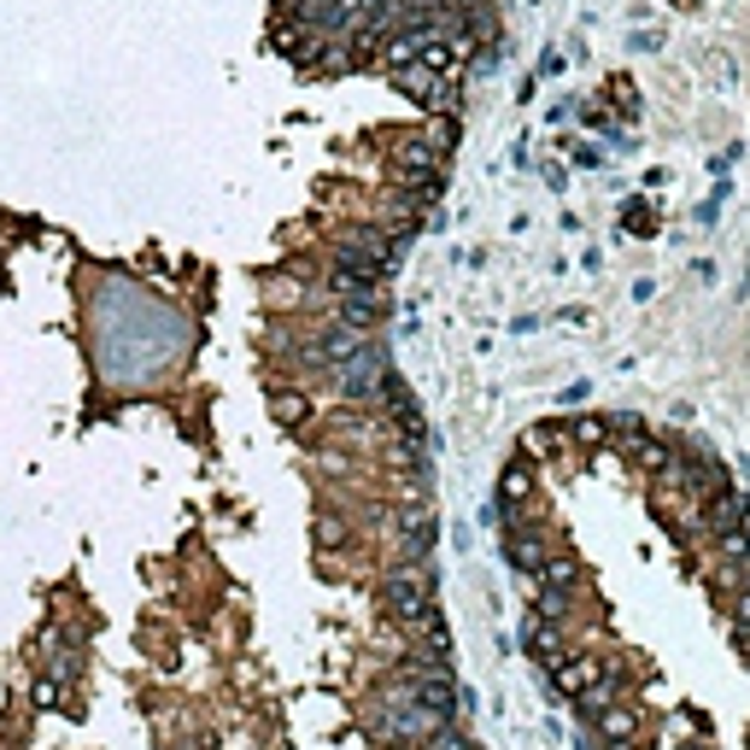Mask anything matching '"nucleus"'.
I'll return each instance as SVG.
<instances>
[{"mask_svg":"<svg viewBox=\"0 0 750 750\" xmlns=\"http://www.w3.org/2000/svg\"><path fill=\"white\" fill-rule=\"evenodd\" d=\"M428 587H434V575H428V562H416V557H405V562H393V569L382 575V598H387V616L399 621V628H416L428 610H434V598H428Z\"/></svg>","mask_w":750,"mask_h":750,"instance_id":"f257e3e1","label":"nucleus"},{"mask_svg":"<svg viewBox=\"0 0 750 750\" xmlns=\"http://www.w3.org/2000/svg\"><path fill=\"white\" fill-rule=\"evenodd\" d=\"M335 375V393L341 399H352V405H382V387H387V358L375 346H364L352 364H341V369H328Z\"/></svg>","mask_w":750,"mask_h":750,"instance_id":"f03ea898","label":"nucleus"},{"mask_svg":"<svg viewBox=\"0 0 750 750\" xmlns=\"http://www.w3.org/2000/svg\"><path fill=\"white\" fill-rule=\"evenodd\" d=\"M598 680H604V657H592V651H575V657H557L551 662V686H557L562 698H587Z\"/></svg>","mask_w":750,"mask_h":750,"instance_id":"7ed1b4c3","label":"nucleus"},{"mask_svg":"<svg viewBox=\"0 0 750 750\" xmlns=\"http://www.w3.org/2000/svg\"><path fill=\"white\" fill-rule=\"evenodd\" d=\"M387 164L399 176H411V171H440V148L423 135V130H399L387 141Z\"/></svg>","mask_w":750,"mask_h":750,"instance_id":"20e7f679","label":"nucleus"},{"mask_svg":"<svg viewBox=\"0 0 750 750\" xmlns=\"http://www.w3.org/2000/svg\"><path fill=\"white\" fill-rule=\"evenodd\" d=\"M505 551H510V562L523 575H539L546 569V557H551V539L539 534V528H528V523H516L510 534H505Z\"/></svg>","mask_w":750,"mask_h":750,"instance_id":"39448f33","label":"nucleus"},{"mask_svg":"<svg viewBox=\"0 0 750 750\" xmlns=\"http://www.w3.org/2000/svg\"><path fill=\"white\" fill-rule=\"evenodd\" d=\"M393 534H399V546L411 557H423L434 546V510L428 505H405V510H393Z\"/></svg>","mask_w":750,"mask_h":750,"instance_id":"423d86ee","label":"nucleus"},{"mask_svg":"<svg viewBox=\"0 0 750 750\" xmlns=\"http://www.w3.org/2000/svg\"><path fill=\"white\" fill-rule=\"evenodd\" d=\"M703 528H710L716 539H721V534H733V528H744V498H739L733 487L710 493V498H703Z\"/></svg>","mask_w":750,"mask_h":750,"instance_id":"0eeeda50","label":"nucleus"},{"mask_svg":"<svg viewBox=\"0 0 750 750\" xmlns=\"http://www.w3.org/2000/svg\"><path fill=\"white\" fill-rule=\"evenodd\" d=\"M382 317H387V294H382V287H358V294L341 300V323H352V328H369Z\"/></svg>","mask_w":750,"mask_h":750,"instance_id":"6e6552de","label":"nucleus"},{"mask_svg":"<svg viewBox=\"0 0 750 750\" xmlns=\"http://www.w3.org/2000/svg\"><path fill=\"white\" fill-rule=\"evenodd\" d=\"M270 411H276V423L287 434H305L311 428V399L300 387H270Z\"/></svg>","mask_w":750,"mask_h":750,"instance_id":"1a4fd4ad","label":"nucleus"},{"mask_svg":"<svg viewBox=\"0 0 750 750\" xmlns=\"http://www.w3.org/2000/svg\"><path fill=\"white\" fill-rule=\"evenodd\" d=\"M598 733L610 744H634L639 739V710H634V703H610V710H598Z\"/></svg>","mask_w":750,"mask_h":750,"instance_id":"9d476101","label":"nucleus"},{"mask_svg":"<svg viewBox=\"0 0 750 750\" xmlns=\"http://www.w3.org/2000/svg\"><path fill=\"white\" fill-rule=\"evenodd\" d=\"M498 498H505L510 510H523L528 498H534V469L523 464V457H516V464H510L505 475H498Z\"/></svg>","mask_w":750,"mask_h":750,"instance_id":"9b49d317","label":"nucleus"},{"mask_svg":"<svg viewBox=\"0 0 750 750\" xmlns=\"http://www.w3.org/2000/svg\"><path fill=\"white\" fill-rule=\"evenodd\" d=\"M703 580H710L721 598H733V592L750 587V580H744V562H733V557H710V562H703Z\"/></svg>","mask_w":750,"mask_h":750,"instance_id":"f8f14e48","label":"nucleus"},{"mask_svg":"<svg viewBox=\"0 0 750 750\" xmlns=\"http://www.w3.org/2000/svg\"><path fill=\"white\" fill-rule=\"evenodd\" d=\"M562 434H569L580 452H604V446H610V416H575Z\"/></svg>","mask_w":750,"mask_h":750,"instance_id":"ddd939ff","label":"nucleus"},{"mask_svg":"<svg viewBox=\"0 0 750 750\" xmlns=\"http://www.w3.org/2000/svg\"><path fill=\"white\" fill-rule=\"evenodd\" d=\"M523 452H539V457H562V452H569V434H562L557 423H534V428L523 434Z\"/></svg>","mask_w":750,"mask_h":750,"instance_id":"4468645a","label":"nucleus"},{"mask_svg":"<svg viewBox=\"0 0 750 750\" xmlns=\"http://www.w3.org/2000/svg\"><path fill=\"white\" fill-rule=\"evenodd\" d=\"M305 300H311V294H305L294 276H270V282H264V305H270V311H300Z\"/></svg>","mask_w":750,"mask_h":750,"instance_id":"2eb2a0df","label":"nucleus"},{"mask_svg":"<svg viewBox=\"0 0 750 750\" xmlns=\"http://www.w3.org/2000/svg\"><path fill=\"white\" fill-rule=\"evenodd\" d=\"M528 645H534V657L546 662V669L562 657V651H557V634H551V621H546V616H539V621H528Z\"/></svg>","mask_w":750,"mask_h":750,"instance_id":"dca6fc26","label":"nucleus"},{"mask_svg":"<svg viewBox=\"0 0 750 750\" xmlns=\"http://www.w3.org/2000/svg\"><path fill=\"white\" fill-rule=\"evenodd\" d=\"M36 703H41V710H71V703H65V680H41Z\"/></svg>","mask_w":750,"mask_h":750,"instance_id":"f3484780","label":"nucleus"},{"mask_svg":"<svg viewBox=\"0 0 750 750\" xmlns=\"http://www.w3.org/2000/svg\"><path fill=\"white\" fill-rule=\"evenodd\" d=\"M317 546H346V523H341V516H323V523H317Z\"/></svg>","mask_w":750,"mask_h":750,"instance_id":"a211bd4d","label":"nucleus"},{"mask_svg":"<svg viewBox=\"0 0 750 750\" xmlns=\"http://www.w3.org/2000/svg\"><path fill=\"white\" fill-rule=\"evenodd\" d=\"M428 744H434V750H475V744H469L464 733H452V727H440V733H434Z\"/></svg>","mask_w":750,"mask_h":750,"instance_id":"6ab92c4d","label":"nucleus"},{"mask_svg":"<svg viewBox=\"0 0 750 750\" xmlns=\"http://www.w3.org/2000/svg\"><path fill=\"white\" fill-rule=\"evenodd\" d=\"M610 750H639V744H610Z\"/></svg>","mask_w":750,"mask_h":750,"instance_id":"aec40b11","label":"nucleus"},{"mask_svg":"<svg viewBox=\"0 0 750 750\" xmlns=\"http://www.w3.org/2000/svg\"><path fill=\"white\" fill-rule=\"evenodd\" d=\"M352 7H375V0H352Z\"/></svg>","mask_w":750,"mask_h":750,"instance_id":"412c9836","label":"nucleus"}]
</instances>
